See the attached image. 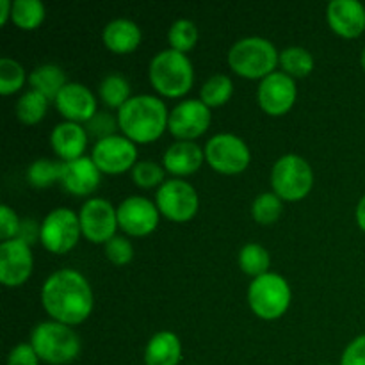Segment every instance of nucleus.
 <instances>
[{
	"label": "nucleus",
	"instance_id": "1",
	"mask_svg": "<svg viewBox=\"0 0 365 365\" xmlns=\"http://www.w3.org/2000/svg\"><path fill=\"white\" fill-rule=\"evenodd\" d=\"M41 303L53 321L71 327L89 317L93 292L78 271L61 269L46 278L41 289Z\"/></svg>",
	"mask_w": 365,
	"mask_h": 365
},
{
	"label": "nucleus",
	"instance_id": "2",
	"mask_svg": "<svg viewBox=\"0 0 365 365\" xmlns=\"http://www.w3.org/2000/svg\"><path fill=\"white\" fill-rule=\"evenodd\" d=\"M168 120L170 114L164 102L152 95L132 96L118 110V125L125 138L135 143L155 141L168 128Z\"/></svg>",
	"mask_w": 365,
	"mask_h": 365
},
{
	"label": "nucleus",
	"instance_id": "3",
	"mask_svg": "<svg viewBox=\"0 0 365 365\" xmlns=\"http://www.w3.org/2000/svg\"><path fill=\"white\" fill-rule=\"evenodd\" d=\"M31 346L39 360L52 365L73 362L81 353V339L68 324L57 321L39 323L31 334Z\"/></svg>",
	"mask_w": 365,
	"mask_h": 365
},
{
	"label": "nucleus",
	"instance_id": "4",
	"mask_svg": "<svg viewBox=\"0 0 365 365\" xmlns=\"http://www.w3.org/2000/svg\"><path fill=\"white\" fill-rule=\"evenodd\" d=\"M280 63V53L277 52L269 39L252 38L239 39L228 52V64L235 73L248 78L267 77Z\"/></svg>",
	"mask_w": 365,
	"mask_h": 365
},
{
	"label": "nucleus",
	"instance_id": "5",
	"mask_svg": "<svg viewBox=\"0 0 365 365\" xmlns=\"http://www.w3.org/2000/svg\"><path fill=\"white\" fill-rule=\"evenodd\" d=\"M192 64L185 53L173 48L163 50L150 63V81L164 96H182L191 89Z\"/></svg>",
	"mask_w": 365,
	"mask_h": 365
},
{
	"label": "nucleus",
	"instance_id": "6",
	"mask_svg": "<svg viewBox=\"0 0 365 365\" xmlns=\"http://www.w3.org/2000/svg\"><path fill=\"white\" fill-rule=\"evenodd\" d=\"M248 302L253 312L262 319H278L291 305V289L287 280L277 273L253 278L248 289Z\"/></svg>",
	"mask_w": 365,
	"mask_h": 365
},
{
	"label": "nucleus",
	"instance_id": "7",
	"mask_svg": "<svg viewBox=\"0 0 365 365\" xmlns=\"http://www.w3.org/2000/svg\"><path fill=\"white\" fill-rule=\"evenodd\" d=\"M314 184V173L310 164L303 157L287 153L274 163L271 171V185L274 195L287 202L305 198Z\"/></svg>",
	"mask_w": 365,
	"mask_h": 365
},
{
	"label": "nucleus",
	"instance_id": "8",
	"mask_svg": "<svg viewBox=\"0 0 365 365\" xmlns=\"http://www.w3.org/2000/svg\"><path fill=\"white\" fill-rule=\"evenodd\" d=\"M205 159L210 166L223 175H237L248 168L250 148L234 134H216L205 145Z\"/></svg>",
	"mask_w": 365,
	"mask_h": 365
},
{
	"label": "nucleus",
	"instance_id": "9",
	"mask_svg": "<svg viewBox=\"0 0 365 365\" xmlns=\"http://www.w3.org/2000/svg\"><path fill=\"white\" fill-rule=\"evenodd\" d=\"M81 234V220L70 209H53L43 220L41 242L52 253L70 252L77 245Z\"/></svg>",
	"mask_w": 365,
	"mask_h": 365
},
{
	"label": "nucleus",
	"instance_id": "10",
	"mask_svg": "<svg viewBox=\"0 0 365 365\" xmlns=\"http://www.w3.org/2000/svg\"><path fill=\"white\" fill-rule=\"evenodd\" d=\"M157 209L171 221H189L198 210L195 187L180 178L164 182L157 191Z\"/></svg>",
	"mask_w": 365,
	"mask_h": 365
},
{
	"label": "nucleus",
	"instance_id": "11",
	"mask_svg": "<svg viewBox=\"0 0 365 365\" xmlns=\"http://www.w3.org/2000/svg\"><path fill=\"white\" fill-rule=\"evenodd\" d=\"M135 157H138V148L134 141L116 134L96 141L91 153L96 168L107 175H120L134 168Z\"/></svg>",
	"mask_w": 365,
	"mask_h": 365
},
{
	"label": "nucleus",
	"instance_id": "12",
	"mask_svg": "<svg viewBox=\"0 0 365 365\" xmlns=\"http://www.w3.org/2000/svg\"><path fill=\"white\" fill-rule=\"evenodd\" d=\"M210 125V109L202 100H184L170 114L168 130L182 141H191L205 134Z\"/></svg>",
	"mask_w": 365,
	"mask_h": 365
},
{
	"label": "nucleus",
	"instance_id": "13",
	"mask_svg": "<svg viewBox=\"0 0 365 365\" xmlns=\"http://www.w3.org/2000/svg\"><path fill=\"white\" fill-rule=\"evenodd\" d=\"M81 230L91 242H107L114 237L118 227V210L103 198H93L78 212Z\"/></svg>",
	"mask_w": 365,
	"mask_h": 365
},
{
	"label": "nucleus",
	"instance_id": "14",
	"mask_svg": "<svg viewBox=\"0 0 365 365\" xmlns=\"http://www.w3.org/2000/svg\"><path fill=\"white\" fill-rule=\"evenodd\" d=\"M118 225L127 234L141 237L152 234L159 225V209L143 196H130L118 207Z\"/></svg>",
	"mask_w": 365,
	"mask_h": 365
},
{
	"label": "nucleus",
	"instance_id": "15",
	"mask_svg": "<svg viewBox=\"0 0 365 365\" xmlns=\"http://www.w3.org/2000/svg\"><path fill=\"white\" fill-rule=\"evenodd\" d=\"M32 273V252L27 242L11 239L0 245V282L6 287H18Z\"/></svg>",
	"mask_w": 365,
	"mask_h": 365
},
{
	"label": "nucleus",
	"instance_id": "16",
	"mask_svg": "<svg viewBox=\"0 0 365 365\" xmlns=\"http://www.w3.org/2000/svg\"><path fill=\"white\" fill-rule=\"evenodd\" d=\"M259 103L271 116H282L296 100L294 78L284 71H273L262 78L259 86Z\"/></svg>",
	"mask_w": 365,
	"mask_h": 365
},
{
	"label": "nucleus",
	"instance_id": "17",
	"mask_svg": "<svg viewBox=\"0 0 365 365\" xmlns=\"http://www.w3.org/2000/svg\"><path fill=\"white\" fill-rule=\"evenodd\" d=\"M57 110L66 118L68 121L88 123L96 114V100L93 93L86 86L78 82H68L56 98Z\"/></svg>",
	"mask_w": 365,
	"mask_h": 365
},
{
	"label": "nucleus",
	"instance_id": "18",
	"mask_svg": "<svg viewBox=\"0 0 365 365\" xmlns=\"http://www.w3.org/2000/svg\"><path fill=\"white\" fill-rule=\"evenodd\" d=\"M327 18L330 27L342 38H356L365 29V7L359 0H331Z\"/></svg>",
	"mask_w": 365,
	"mask_h": 365
},
{
	"label": "nucleus",
	"instance_id": "19",
	"mask_svg": "<svg viewBox=\"0 0 365 365\" xmlns=\"http://www.w3.org/2000/svg\"><path fill=\"white\" fill-rule=\"evenodd\" d=\"M100 173L102 171L96 168L91 157H81L70 163H63L61 184L71 195L86 196L100 185Z\"/></svg>",
	"mask_w": 365,
	"mask_h": 365
},
{
	"label": "nucleus",
	"instance_id": "20",
	"mask_svg": "<svg viewBox=\"0 0 365 365\" xmlns=\"http://www.w3.org/2000/svg\"><path fill=\"white\" fill-rule=\"evenodd\" d=\"M50 143H52V150L57 153V157H61L63 163H70V160L84 157L88 132L78 123L64 121V123L53 127L52 134H50Z\"/></svg>",
	"mask_w": 365,
	"mask_h": 365
},
{
	"label": "nucleus",
	"instance_id": "21",
	"mask_svg": "<svg viewBox=\"0 0 365 365\" xmlns=\"http://www.w3.org/2000/svg\"><path fill=\"white\" fill-rule=\"evenodd\" d=\"M205 152L192 141H178L171 145L164 153V168L170 173L185 177L200 170Z\"/></svg>",
	"mask_w": 365,
	"mask_h": 365
},
{
	"label": "nucleus",
	"instance_id": "22",
	"mask_svg": "<svg viewBox=\"0 0 365 365\" xmlns=\"http://www.w3.org/2000/svg\"><path fill=\"white\" fill-rule=\"evenodd\" d=\"M103 43L113 52H132L141 43V31L128 18H116V20L109 21L103 29Z\"/></svg>",
	"mask_w": 365,
	"mask_h": 365
},
{
	"label": "nucleus",
	"instance_id": "23",
	"mask_svg": "<svg viewBox=\"0 0 365 365\" xmlns=\"http://www.w3.org/2000/svg\"><path fill=\"white\" fill-rule=\"evenodd\" d=\"M182 359V344L171 331H159L148 341L145 349L146 365H178Z\"/></svg>",
	"mask_w": 365,
	"mask_h": 365
},
{
	"label": "nucleus",
	"instance_id": "24",
	"mask_svg": "<svg viewBox=\"0 0 365 365\" xmlns=\"http://www.w3.org/2000/svg\"><path fill=\"white\" fill-rule=\"evenodd\" d=\"M29 82H31L32 89L39 91L48 100H56L61 89L68 84L64 71L56 64H41V66L34 68L32 73L29 75Z\"/></svg>",
	"mask_w": 365,
	"mask_h": 365
},
{
	"label": "nucleus",
	"instance_id": "25",
	"mask_svg": "<svg viewBox=\"0 0 365 365\" xmlns=\"http://www.w3.org/2000/svg\"><path fill=\"white\" fill-rule=\"evenodd\" d=\"M100 98L106 106L116 107L118 110L132 98L130 96V84L127 78L120 73H110L100 82L98 86Z\"/></svg>",
	"mask_w": 365,
	"mask_h": 365
},
{
	"label": "nucleus",
	"instance_id": "26",
	"mask_svg": "<svg viewBox=\"0 0 365 365\" xmlns=\"http://www.w3.org/2000/svg\"><path fill=\"white\" fill-rule=\"evenodd\" d=\"M46 107H48V98L36 89H31V91H25L16 102V116L25 125H34L43 120Z\"/></svg>",
	"mask_w": 365,
	"mask_h": 365
},
{
	"label": "nucleus",
	"instance_id": "27",
	"mask_svg": "<svg viewBox=\"0 0 365 365\" xmlns=\"http://www.w3.org/2000/svg\"><path fill=\"white\" fill-rule=\"evenodd\" d=\"M269 253L264 246L257 245V242H250L239 252V266L246 274H252L255 278L262 277L269 269Z\"/></svg>",
	"mask_w": 365,
	"mask_h": 365
},
{
	"label": "nucleus",
	"instance_id": "28",
	"mask_svg": "<svg viewBox=\"0 0 365 365\" xmlns=\"http://www.w3.org/2000/svg\"><path fill=\"white\" fill-rule=\"evenodd\" d=\"M280 64L289 77H307L314 68V57L307 48L289 46L280 53Z\"/></svg>",
	"mask_w": 365,
	"mask_h": 365
},
{
	"label": "nucleus",
	"instance_id": "29",
	"mask_svg": "<svg viewBox=\"0 0 365 365\" xmlns=\"http://www.w3.org/2000/svg\"><path fill=\"white\" fill-rule=\"evenodd\" d=\"M11 18L24 31H32L45 18V6L39 0H14Z\"/></svg>",
	"mask_w": 365,
	"mask_h": 365
},
{
	"label": "nucleus",
	"instance_id": "30",
	"mask_svg": "<svg viewBox=\"0 0 365 365\" xmlns=\"http://www.w3.org/2000/svg\"><path fill=\"white\" fill-rule=\"evenodd\" d=\"M234 86L228 75L217 73L212 75L209 81L203 84L202 93H200V100L205 103L207 107H220L230 100Z\"/></svg>",
	"mask_w": 365,
	"mask_h": 365
},
{
	"label": "nucleus",
	"instance_id": "31",
	"mask_svg": "<svg viewBox=\"0 0 365 365\" xmlns=\"http://www.w3.org/2000/svg\"><path fill=\"white\" fill-rule=\"evenodd\" d=\"M61 170H63V163H53L48 159H38L29 166L27 170V180L32 187L45 189L56 184L57 180L61 182Z\"/></svg>",
	"mask_w": 365,
	"mask_h": 365
},
{
	"label": "nucleus",
	"instance_id": "32",
	"mask_svg": "<svg viewBox=\"0 0 365 365\" xmlns=\"http://www.w3.org/2000/svg\"><path fill=\"white\" fill-rule=\"evenodd\" d=\"M168 41H170L171 48L177 52H187L198 41V27L185 18L177 20L168 32Z\"/></svg>",
	"mask_w": 365,
	"mask_h": 365
},
{
	"label": "nucleus",
	"instance_id": "33",
	"mask_svg": "<svg viewBox=\"0 0 365 365\" xmlns=\"http://www.w3.org/2000/svg\"><path fill=\"white\" fill-rule=\"evenodd\" d=\"M282 198L274 192H262L257 196L252 205V216L257 223L269 225L280 217L282 214Z\"/></svg>",
	"mask_w": 365,
	"mask_h": 365
},
{
	"label": "nucleus",
	"instance_id": "34",
	"mask_svg": "<svg viewBox=\"0 0 365 365\" xmlns=\"http://www.w3.org/2000/svg\"><path fill=\"white\" fill-rule=\"evenodd\" d=\"M25 82V71L20 63H16L11 57L0 59V93L11 95L18 91Z\"/></svg>",
	"mask_w": 365,
	"mask_h": 365
},
{
	"label": "nucleus",
	"instance_id": "35",
	"mask_svg": "<svg viewBox=\"0 0 365 365\" xmlns=\"http://www.w3.org/2000/svg\"><path fill=\"white\" fill-rule=\"evenodd\" d=\"M132 178L139 187H155V185L164 184V170L152 160H141L132 168Z\"/></svg>",
	"mask_w": 365,
	"mask_h": 365
},
{
	"label": "nucleus",
	"instance_id": "36",
	"mask_svg": "<svg viewBox=\"0 0 365 365\" xmlns=\"http://www.w3.org/2000/svg\"><path fill=\"white\" fill-rule=\"evenodd\" d=\"M106 255L116 266H123L128 264L134 257V248L128 242V239L120 237V235H114L113 239L106 242Z\"/></svg>",
	"mask_w": 365,
	"mask_h": 365
},
{
	"label": "nucleus",
	"instance_id": "37",
	"mask_svg": "<svg viewBox=\"0 0 365 365\" xmlns=\"http://www.w3.org/2000/svg\"><path fill=\"white\" fill-rule=\"evenodd\" d=\"M116 123L118 120L116 118H113V114L107 113V110H100V113H96L95 116L88 121L86 130H88L91 135H95V138H98L100 141V139H106V138H110V135H114Z\"/></svg>",
	"mask_w": 365,
	"mask_h": 365
},
{
	"label": "nucleus",
	"instance_id": "38",
	"mask_svg": "<svg viewBox=\"0 0 365 365\" xmlns=\"http://www.w3.org/2000/svg\"><path fill=\"white\" fill-rule=\"evenodd\" d=\"M20 225L21 221L18 220L16 212L11 207H0V239H2V242L16 239L18 232H20Z\"/></svg>",
	"mask_w": 365,
	"mask_h": 365
},
{
	"label": "nucleus",
	"instance_id": "39",
	"mask_svg": "<svg viewBox=\"0 0 365 365\" xmlns=\"http://www.w3.org/2000/svg\"><path fill=\"white\" fill-rule=\"evenodd\" d=\"M39 356L36 355L34 348L31 346V342H24V344H18L11 349L9 356H7V365H38Z\"/></svg>",
	"mask_w": 365,
	"mask_h": 365
},
{
	"label": "nucleus",
	"instance_id": "40",
	"mask_svg": "<svg viewBox=\"0 0 365 365\" xmlns=\"http://www.w3.org/2000/svg\"><path fill=\"white\" fill-rule=\"evenodd\" d=\"M341 365H365V335L349 342L341 359Z\"/></svg>",
	"mask_w": 365,
	"mask_h": 365
},
{
	"label": "nucleus",
	"instance_id": "41",
	"mask_svg": "<svg viewBox=\"0 0 365 365\" xmlns=\"http://www.w3.org/2000/svg\"><path fill=\"white\" fill-rule=\"evenodd\" d=\"M16 239L27 242L29 246L34 245L38 239H41V227H39L34 220H29V217L27 220H21L20 232H18Z\"/></svg>",
	"mask_w": 365,
	"mask_h": 365
},
{
	"label": "nucleus",
	"instance_id": "42",
	"mask_svg": "<svg viewBox=\"0 0 365 365\" xmlns=\"http://www.w3.org/2000/svg\"><path fill=\"white\" fill-rule=\"evenodd\" d=\"M11 11H13V4L9 0H0V24H6L7 18L11 16Z\"/></svg>",
	"mask_w": 365,
	"mask_h": 365
},
{
	"label": "nucleus",
	"instance_id": "43",
	"mask_svg": "<svg viewBox=\"0 0 365 365\" xmlns=\"http://www.w3.org/2000/svg\"><path fill=\"white\" fill-rule=\"evenodd\" d=\"M356 221H359V227L365 232V196L359 202L356 207Z\"/></svg>",
	"mask_w": 365,
	"mask_h": 365
},
{
	"label": "nucleus",
	"instance_id": "44",
	"mask_svg": "<svg viewBox=\"0 0 365 365\" xmlns=\"http://www.w3.org/2000/svg\"><path fill=\"white\" fill-rule=\"evenodd\" d=\"M362 66H364V70H365V48H364V52H362Z\"/></svg>",
	"mask_w": 365,
	"mask_h": 365
}]
</instances>
